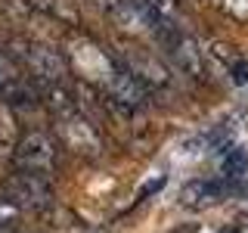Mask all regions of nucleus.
Listing matches in <instances>:
<instances>
[{
    "label": "nucleus",
    "instance_id": "nucleus-1",
    "mask_svg": "<svg viewBox=\"0 0 248 233\" xmlns=\"http://www.w3.org/2000/svg\"><path fill=\"white\" fill-rule=\"evenodd\" d=\"M62 56H65V66H68V75L81 84H90V87L103 90L108 84V78L118 72V59H115L112 50H106L99 41H93L90 34H75L65 37L62 44Z\"/></svg>",
    "mask_w": 248,
    "mask_h": 233
},
{
    "label": "nucleus",
    "instance_id": "nucleus-2",
    "mask_svg": "<svg viewBox=\"0 0 248 233\" xmlns=\"http://www.w3.org/2000/svg\"><path fill=\"white\" fill-rule=\"evenodd\" d=\"M6 53H10L34 81H44V84H68L72 81L62 50H56V47H50L44 41H34V37H13V41L6 44Z\"/></svg>",
    "mask_w": 248,
    "mask_h": 233
},
{
    "label": "nucleus",
    "instance_id": "nucleus-3",
    "mask_svg": "<svg viewBox=\"0 0 248 233\" xmlns=\"http://www.w3.org/2000/svg\"><path fill=\"white\" fill-rule=\"evenodd\" d=\"M53 131H56V143L72 155H78V159L99 162L106 155V140L99 134L96 121H90L78 109H72L65 115H56L53 118Z\"/></svg>",
    "mask_w": 248,
    "mask_h": 233
},
{
    "label": "nucleus",
    "instance_id": "nucleus-4",
    "mask_svg": "<svg viewBox=\"0 0 248 233\" xmlns=\"http://www.w3.org/2000/svg\"><path fill=\"white\" fill-rule=\"evenodd\" d=\"M10 162L16 165V171L50 177L59 168V143L46 131H25V134H19V140H16Z\"/></svg>",
    "mask_w": 248,
    "mask_h": 233
},
{
    "label": "nucleus",
    "instance_id": "nucleus-5",
    "mask_svg": "<svg viewBox=\"0 0 248 233\" xmlns=\"http://www.w3.org/2000/svg\"><path fill=\"white\" fill-rule=\"evenodd\" d=\"M3 196L13 202L19 212H46L53 208V183L50 177L28 174V171H13L3 181Z\"/></svg>",
    "mask_w": 248,
    "mask_h": 233
},
{
    "label": "nucleus",
    "instance_id": "nucleus-6",
    "mask_svg": "<svg viewBox=\"0 0 248 233\" xmlns=\"http://www.w3.org/2000/svg\"><path fill=\"white\" fill-rule=\"evenodd\" d=\"M121 68H127L137 81H143L149 90H158V87H168L170 84V68L161 62L155 53L149 50H140V47H124V50L115 53Z\"/></svg>",
    "mask_w": 248,
    "mask_h": 233
},
{
    "label": "nucleus",
    "instance_id": "nucleus-7",
    "mask_svg": "<svg viewBox=\"0 0 248 233\" xmlns=\"http://www.w3.org/2000/svg\"><path fill=\"white\" fill-rule=\"evenodd\" d=\"M161 47L168 50V56L174 59V66L180 68L183 75L196 78V81H205L208 78V68H205V53H202L199 41H192L183 28H174L170 34L161 41Z\"/></svg>",
    "mask_w": 248,
    "mask_h": 233
},
{
    "label": "nucleus",
    "instance_id": "nucleus-8",
    "mask_svg": "<svg viewBox=\"0 0 248 233\" xmlns=\"http://www.w3.org/2000/svg\"><path fill=\"white\" fill-rule=\"evenodd\" d=\"M239 181H205V177H199V181H189L180 186V205L183 208H211L217 202H223L227 196L232 193H239Z\"/></svg>",
    "mask_w": 248,
    "mask_h": 233
},
{
    "label": "nucleus",
    "instance_id": "nucleus-9",
    "mask_svg": "<svg viewBox=\"0 0 248 233\" xmlns=\"http://www.w3.org/2000/svg\"><path fill=\"white\" fill-rule=\"evenodd\" d=\"M99 93H106L112 103H118L124 109H134V112H140V109H146L149 106V87H146L143 81H137L134 75L127 72V68H121L118 66V72H115L112 78H108V84Z\"/></svg>",
    "mask_w": 248,
    "mask_h": 233
},
{
    "label": "nucleus",
    "instance_id": "nucleus-10",
    "mask_svg": "<svg viewBox=\"0 0 248 233\" xmlns=\"http://www.w3.org/2000/svg\"><path fill=\"white\" fill-rule=\"evenodd\" d=\"M31 10L44 19H53L59 25H68V28H81V13H78L75 0H28Z\"/></svg>",
    "mask_w": 248,
    "mask_h": 233
},
{
    "label": "nucleus",
    "instance_id": "nucleus-11",
    "mask_svg": "<svg viewBox=\"0 0 248 233\" xmlns=\"http://www.w3.org/2000/svg\"><path fill=\"white\" fill-rule=\"evenodd\" d=\"M16 112L6 103H0V162H10L13 146L19 140V128H16Z\"/></svg>",
    "mask_w": 248,
    "mask_h": 233
},
{
    "label": "nucleus",
    "instance_id": "nucleus-12",
    "mask_svg": "<svg viewBox=\"0 0 248 233\" xmlns=\"http://www.w3.org/2000/svg\"><path fill=\"white\" fill-rule=\"evenodd\" d=\"M146 6V13H152L158 22L174 28H183V10H180V0H140Z\"/></svg>",
    "mask_w": 248,
    "mask_h": 233
},
{
    "label": "nucleus",
    "instance_id": "nucleus-13",
    "mask_svg": "<svg viewBox=\"0 0 248 233\" xmlns=\"http://www.w3.org/2000/svg\"><path fill=\"white\" fill-rule=\"evenodd\" d=\"M220 174H223V181H242L248 174V150H242V146H227L223 162H220Z\"/></svg>",
    "mask_w": 248,
    "mask_h": 233
},
{
    "label": "nucleus",
    "instance_id": "nucleus-14",
    "mask_svg": "<svg viewBox=\"0 0 248 233\" xmlns=\"http://www.w3.org/2000/svg\"><path fill=\"white\" fill-rule=\"evenodd\" d=\"M208 6H214L217 13L230 16L236 22H248V0H208Z\"/></svg>",
    "mask_w": 248,
    "mask_h": 233
},
{
    "label": "nucleus",
    "instance_id": "nucleus-15",
    "mask_svg": "<svg viewBox=\"0 0 248 233\" xmlns=\"http://www.w3.org/2000/svg\"><path fill=\"white\" fill-rule=\"evenodd\" d=\"M0 13L6 16V19H31V16H37L34 10H31L28 0H0Z\"/></svg>",
    "mask_w": 248,
    "mask_h": 233
},
{
    "label": "nucleus",
    "instance_id": "nucleus-16",
    "mask_svg": "<svg viewBox=\"0 0 248 233\" xmlns=\"http://www.w3.org/2000/svg\"><path fill=\"white\" fill-rule=\"evenodd\" d=\"M19 208L13 205L6 196H0V233H6V230H13L16 227V221H19Z\"/></svg>",
    "mask_w": 248,
    "mask_h": 233
},
{
    "label": "nucleus",
    "instance_id": "nucleus-17",
    "mask_svg": "<svg viewBox=\"0 0 248 233\" xmlns=\"http://www.w3.org/2000/svg\"><path fill=\"white\" fill-rule=\"evenodd\" d=\"M230 75H232V84H239V87H242V84H248V62L245 59H236L230 66Z\"/></svg>",
    "mask_w": 248,
    "mask_h": 233
},
{
    "label": "nucleus",
    "instance_id": "nucleus-18",
    "mask_svg": "<svg viewBox=\"0 0 248 233\" xmlns=\"http://www.w3.org/2000/svg\"><path fill=\"white\" fill-rule=\"evenodd\" d=\"M220 233H242V230H232V227H230V230H220Z\"/></svg>",
    "mask_w": 248,
    "mask_h": 233
}]
</instances>
